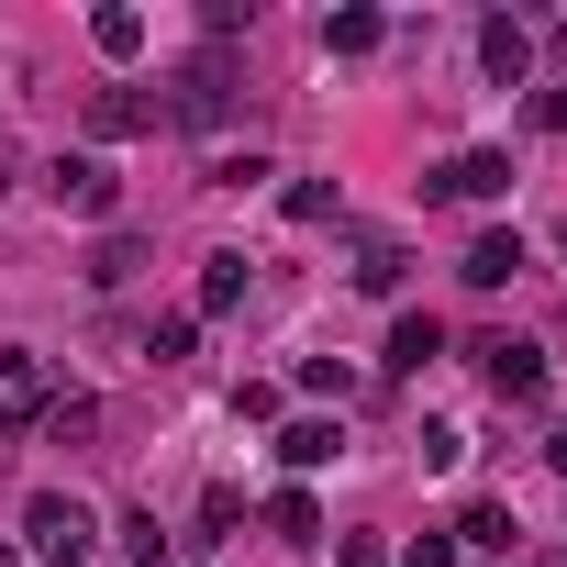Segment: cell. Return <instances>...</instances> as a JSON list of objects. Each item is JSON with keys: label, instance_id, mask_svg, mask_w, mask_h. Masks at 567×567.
<instances>
[{"label": "cell", "instance_id": "obj_23", "mask_svg": "<svg viewBox=\"0 0 567 567\" xmlns=\"http://www.w3.org/2000/svg\"><path fill=\"white\" fill-rule=\"evenodd\" d=\"M334 567H390V545H379V534H346V545H334Z\"/></svg>", "mask_w": 567, "mask_h": 567}, {"label": "cell", "instance_id": "obj_28", "mask_svg": "<svg viewBox=\"0 0 567 567\" xmlns=\"http://www.w3.org/2000/svg\"><path fill=\"white\" fill-rule=\"evenodd\" d=\"M0 567H23V545H0Z\"/></svg>", "mask_w": 567, "mask_h": 567}, {"label": "cell", "instance_id": "obj_29", "mask_svg": "<svg viewBox=\"0 0 567 567\" xmlns=\"http://www.w3.org/2000/svg\"><path fill=\"white\" fill-rule=\"evenodd\" d=\"M556 45H567V34H556Z\"/></svg>", "mask_w": 567, "mask_h": 567}, {"label": "cell", "instance_id": "obj_25", "mask_svg": "<svg viewBox=\"0 0 567 567\" xmlns=\"http://www.w3.org/2000/svg\"><path fill=\"white\" fill-rule=\"evenodd\" d=\"M534 123H545V134H567V90H534Z\"/></svg>", "mask_w": 567, "mask_h": 567}, {"label": "cell", "instance_id": "obj_18", "mask_svg": "<svg viewBox=\"0 0 567 567\" xmlns=\"http://www.w3.org/2000/svg\"><path fill=\"white\" fill-rule=\"evenodd\" d=\"M189 346H200V323H189V312H167V323H156V334H145V357H156V368H178V357H189Z\"/></svg>", "mask_w": 567, "mask_h": 567}, {"label": "cell", "instance_id": "obj_8", "mask_svg": "<svg viewBox=\"0 0 567 567\" xmlns=\"http://www.w3.org/2000/svg\"><path fill=\"white\" fill-rule=\"evenodd\" d=\"M456 278H467V290H512V278H523V234H478L456 256Z\"/></svg>", "mask_w": 567, "mask_h": 567}, {"label": "cell", "instance_id": "obj_16", "mask_svg": "<svg viewBox=\"0 0 567 567\" xmlns=\"http://www.w3.org/2000/svg\"><path fill=\"white\" fill-rule=\"evenodd\" d=\"M267 523L290 534V545H312V534H323V501H312V489H278V501H267Z\"/></svg>", "mask_w": 567, "mask_h": 567}, {"label": "cell", "instance_id": "obj_14", "mask_svg": "<svg viewBox=\"0 0 567 567\" xmlns=\"http://www.w3.org/2000/svg\"><path fill=\"white\" fill-rule=\"evenodd\" d=\"M90 434H101V401L90 390H56L45 401V445H90Z\"/></svg>", "mask_w": 567, "mask_h": 567}, {"label": "cell", "instance_id": "obj_6", "mask_svg": "<svg viewBox=\"0 0 567 567\" xmlns=\"http://www.w3.org/2000/svg\"><path fill=\"white\" fill-rule=\"evenodd\" d=\"M434 189H445V200H501V189H512V156H501V145H467V156L434 167Z\"/></svg>", "mask_w": 567, "mask_h": 567}, {"label": "cell", "instance_id": "obj_27", "mask_svg": "<svg viewBox=\"0 0 567 567\" xmlns=\"http://www.w3.org/2000/svg\"><path fill=\"white\" fill-rule=\"evenodd\" d=\"M0 189H12V145H0Z\"/></svg>", "mask_w": 567, "mask_h": 567}, {"label": "cell", "instance_id": "obj_22", "mask_svg": "<svg viewBox=\"0 0 567 567\" xmlns=\"http://www.w3.org/2000/svg\"><path fill=\"white\" fill-rule=\"evenodd\" d=\"M290 223H334V178H290Z\"/></svg>", "mask_w": 567, "mask_h": 567}, {"label": "cell", "instance_id": "obj_21", "mask_svg": "<svg viewBox=\"0 0 567 567\" xmlns=\"http://www.w3.org/2000/svg\"><path fill=\"white\" fill-rule=\"evenodd\" d=\"M256 178H278L256 145H245V156H212V189H256Z\"/></svg>", "mask_w": 567, "mask_h": 567}, {"label": "cell", "instance_id": "obj_11", "mask_svg": "<svg viewBox=\"0 0 567 567\" xmlns=\"http://www.w3.org/2000/svg\"><path fill=\"white\" fill-rule=\"evenodd\" d=\"M334 456H346V434H334L323 412H312V423H290V434H278V467H301V478H312V467H334Z\"/></svg>", "mask_w": 567, "mask_h": 567}, {"label": "cell", "instance_id": "obj_9", "mask_svg": "<svg viewBox=\"0 0 567 567\" xmlns=\"http://www.w3.org/2000/svg\"><path fill=\"white\" fill-rule=\"evenodd\" d=\"M478 68H489L501 90H523V79H534V34H523V23H478Z\"/></svg>", "mask_w": 567, "mask_h": 567}, {"label": "cell", "instance_id": "obj_12", "mask_svg": "<svg viewBox=\"0 0 567 567\" xmlns=\"http://www.w3.org/2000/svg\"><path fill=\"white\" fill-rule=\"evenodd\" d=\"M434 357H445V323H434V312H401V323H390V368L412 379V368H434Z\"/></svg>", "mask_w": 567, "mask_h": 567}, {"label": "cell", "instance_id": "obj_13", "mask_svg": "<svg viewBox=\"0 0 567 567\" xmlns=\"http://www.w3.org/2000/svg\"><path fill=\"white\" fill-rule=\"evenodd\" d=\"M379 45H390L379 12H323V56H379Z\"/></svg>", "mask_w": 567, "mask_h": 567}, {"label": "cell", "instance_id": "obj_26", "mask_svg": "<svg viewBox=\"0 0 567 567\" xmlns=\"http://www.w3.org/2000/svg\"><path fill=\"white\" fill-rule=\"evenodd\" d=\"M545 467H556V478H567V423H556V434H545Z\"/></svg>", "mask_w": 567, "mask_h": 567}, {"label": "cell", "instance_id": "obj_2", "mask_svg": "<svg viewBox=\"0 0 567 567\" xmlns=\"http://www.w3.org/2000/svg\"><path fill=\"white\" fill-rule=\"evenodd\" d=\"M23 545H34L45 567H90V545H101V512H90L79 489H34V501H23Z\"/></svg>", "mask_w": 567, "mask_h": 567}, {"label": "cell", "instance_id": "obj_3", "mask_svg": "<svg viewBox=\"0 0 567 567\" xmlns=\"http://www.w3.org/2000/svg\"><path fill=\"white\" fill-rule=\"evenodd\" d=\"M45 200L79 212V223H112V212H123V178H112L101 156H56V167H45Z\"/></svg>", "mask_w": 567, "mask_h": 567}, {"label": "cell", "instance_id": "obj_10", "mask_svg": "<svg viewBox=\"0 0 567 567\" xmlns=\"http://www.w3.org/2000/svg\"><path fill=\"white\" fill-rule=\"evenodd\" d=\"M234 301H245V256L223 245V256H200V301H189V323H223Z\"/></svg>", "mask_w": 567, "mask_h": 567}, {"label": "cell", "instance_id": "obj_17", "mask_svg": "<svg viewBox=\"0 0 567 567\" xmlns=\"http://www.w3.org/2000/svg\"><path fill=\"white\" fill-rule=\"evenodd\" d=\"M134 267H145V245H134V234H101V256H90V290H123Z\"/></svg>", "mask_w": 567, "mask_h": 567}, {"label": "cell", "instance_id": "obj_20", "mask_svg": "<svg viewBox=\"0 0 567 567\" xmlns=\"http://www.w3.org/2000/svg\"><path fill=\"white\" fill-rule=\"evenodd\" d=\"M456 534H467V545H478V556H501V545H512V512H501V501H478V512H467V523H456Z\"/></svg>", "mask_w": 567, "mask_h": 567}, {"label": "cell", "instance_id": "obj_15", "mask_svg": "<svg viewBox=\"0 0 567 567\" xmlns=\"http://www.w3.org/2000/svg\"><path fill=\"white\" fill-rule=\"evenodd\" d=\"M90 45H101V56H145V12H123V0L90 12Z\"/></svg>", "mask_w": 567, "mask_h": 567}, {"label": "cell", "instance_id": "obj_4", "mask_svg": "<svg viewBox=\"0 0 567 567\" xmlns=\"http://www.w3.org/2000/svg\"><path fill=\"white\" fill-rule=\"evenodd\" d=\"M478 368H489V390H501V401H545V346L489 334V346H478Z\"/></svg>", "mask_w": 567, "mask_h": 567}, {"label": "cell", "instance_id": "obj_5", "mask_svg": "<svg viewBox=\"0 0 567 567\" xmlns=\"http://www.w3.org/2000/svg\"><path fill=\"white\" fill-rule=\"evenodd\" d=\"M156 123H167V90H90V134L123 145V134H156Z\"/></svg>", "mask_w": 567, "mask_h": 567}, {"label": "cell", "instance_id": "obj_1", "mask_svg": "<svg viewBox=\"0 0 567 567\" xmlns=\"http://www.w3.org/2000/svg\"><path fill=\"white\" fill-rule=\"evenodd\" d=\"M234 101H245V68H234V45H200V56L178 68V90H167V123L212 134V123H234Z\"/></svg>", "mask_w": 567, "mask_h": 567}, {"label": "cell", "instance_id": "obj_7", "mask_svg": "<svg viewBox=\"0 0 567 567\" xmlns=\"http://www.w3.org/2000/svg\"><path fill=\"white\" fill-rule=\"evenodd\" d=\"M401 267H412V256H401V234H357V245H346V278H357L368 301H390V290H401Z\"/></svg>", "mask_w": 567, "mask_h": 567}, {"label": "cell", "instance_id": "obj_24", "mask_svg": "<svg viewBox=\"0 0 567 567\" xmlns=\"http://www.w3.org/2000/svg\"><path fill=\"white\" fill-rule=\"evenodd\" d=\"M401 567H456V545H445V534H412V556H401Z\"/></svg>", "mask_w": 567, "mask_h": 567}, {"label": "cell", "instance_id": "obj_19", "mask_svg": "<svg viewBox=\"0 0 567 567\" xmlns=\"http://www.w3.org/2000/svg\"><path fill=\"white\" fill-rule=\"evenodd\" d=\"M301 390H312V401H346L357 368H346V357H301Z\"/></svg>", "mask_w": 567, "mask_h": 567}]
</instances>
